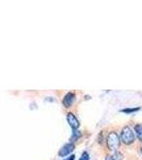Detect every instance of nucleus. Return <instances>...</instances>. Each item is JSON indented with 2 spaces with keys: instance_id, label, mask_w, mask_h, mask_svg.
<instances>
[{
  "instance_id": "f257e3e1",
  "label": "nucleus",
  "mask_w": 142,
  "mask_h": 160,
  "mask_svg": "<svg viewBox=\"0 0 142 160\" xmlns=\"http://www.w3.org/2000/svg\"><path fill=\"white\" fill-rule=\"evenodd\" d=\"M120 138H119L117 132H114V131L109 132V135L107 137V145L110 151L117 152L119 146H120Z\"/></svg>"
},
{
  "instance_id": "f03ea898",
  "label": "nucleus",
  "mask_w": 142,
  "mask_h": 160,
  "mask_svg": "<svg viewBox=\"0 0 142 160\" xmlns=\"http://www.w3.org/2000/svg\"><path fill=\"white\" fill-rule=\"evenodd\" d=\"M121 140H122L124 144H127V145L134 143V141H135V133L133 132L130 127L125 126L123 128L122 131H121Z\"/></svg>"
},
{
  "instance_id": "7ed1b4c3",
  "label": "nucleus",
  "mask_w": 142,
  "mask_h": 160,
  "mask_svg": "<svg viewBox=\"0 0 142 160\" xmlns=\"http://www.w3.org/2000/svg\"><path fill=\"white\" fill-rule=\"evenodd\" d=\"M74 149H75V144L72 143V142H68V143H66L65 145H63L60 149H59L58 155L60 157H66L71 153H73Z\"/></svg>"
},
{
  "instance_id": "20e7f679",
  "label": "nucleus",
  "mask_w": 142,
  "mask_h": 160,
  "mask_svg": "<svg viewBox=\"0 0 142 160\" xmlns=\"http://www.w3.org/2000/svg\"><path fill=\"white\" fill-rule=\"evenodd\" d=\"M66 120H68V123L69 124V126H71V127L73 128V130H75V129H78L79 126H80V124H79L78 118H77L76 117H75V115H74L72 112L68 113V115H66Z\"/></svg>"
},
{
  "instance_id": "39448f33",
  "label": "nucleus",
  "mask_w": 142,
  "mask_h": 160,
  "mask_svg": "<svg viewBox=\"0 0 142 160\" xmlns=\"http://www.w3.org/2000/svg\"><path fill=\"white\" fill-rule=\"evenodd\" d=\"M75 94L74 93H72V92H68V94H65L64 95V97H63V100H62V104H63V106L65 108H69L72 105L74 104V102H75Z\"/></svg>"
},
{
  "instance_id": "423d86ee",
  "label": "nucleus",
  "mask_w": 142,
  "mask_h": 160,
  "mask_svg": "<svg viewBox=\"0 0 142 160\" xmlns=\"http://www.w3.org/2000/svg\"><path fill=\"white\" fill-rule=\"evenodd\" d=\"M135 131H136V135L138 137V139L142 142V125L141 124H137L135 126Z\"/></svg>"
},
{
  "instance_id": "0eeeda50",
  "label": "nucleus",
  "mask_w": 142,
  "mask_h": 160,
  "mask_svg": "<svg viewBox=\"0 0 142 160\" xmlns=\"http://www.w3.org/2000/svg\"><path fill=\"white\" fill-rule=\"evenodd\" d=\"M80 137H81V132L80 131H78V129L73 130V135H72V137H71V142L72 143H74V142L78 140Z\"/></svg>"
},
{
  "instance_id": "6e6552de",
  "label": "nucleus",
  "mask_w": 142,
  "mask_h": 160,
  "mask_svg": "<svg viewBox=\"0 0 142 160\" xmlns=\"http://www.w3.org/2000/svg\"><path fill=\"white\" fill-rule=\"evenodd\" d=\"M140 110V108H133V109H129V108H127V109H123L122 112L124 113H133V112H136V111Z\"/></svg>"
},
{
  "instance_id": "1a4fd4ad",
  "label": "nucleus",
  "mask_w": 142,
  "mask_h": 160,
  "mask_svg": "<svg viewBox=\"0 0 142 160\" xmlns=\"http://www.w3.org/2000/svg\"><path fill=\"white\" fill-rule=\"evenodd\" d=\"M113 158L114 160H122L123 159V155L121 153H119V152H114V154H113Z\"/></svg>"
},
{
  "instance_id": "9d476101",
  "label": "nucleus",
  "mask_w": 142,
  "mask_h": 160,
  "mask_svg": "<svg viewBox=\"0 0 142 160\" xmlns=\"http://www.w3.org/2000/svg\"><path fill=\"white\" fill-rule=\"evenodd\" d=\"M90 159V156L89 154H88V152H84V153L81 154V157L79 158V160H89Z\"/></svg>"
},
{
  "instance_id": "9b49d317",
  "label": "nucleus",
  "mask_w": 142,
  "mask_h": 160,
  "mask_svg": "<svg viewBox=\"0 0 142 160\" xmlns=\"http://www.w3.org/2000/svg\"><path fill=\"white\" fill-rule=\"evenodd\" d=\"M106 160H114V158L112 156H107L106 157Z\"/></svg>"
},
{
  "instance_id": "f8f14e48",
  "label": "nucleus",
  "mask_w": 142,
  "mask_h": 160,
  "mask_svg": "<svg viewBox=\"0 0 142 160\" xmlns=\"http://www.w3.org/2000/svg\"><path fill=\"white\" fill-rule=\"evenodd\" d=\"M68 160H75V156H74V155H71V156L68 157Z\"/></svg>"
},
{
  "instance_id": "ddd939ff",
  "label": "nucleus",
  "mask_w": 142,
  "mask_h": 160,
  "mask_svg": "<svg viewBox=\"0 0 142 160\" xmlns=\"http://www.w3.org/2000/svg\"><path fill=\"white\" fill-rule=\"evenodd\" d=\"M141 153H142V148H141Z\"/></svg>"
}]
</instances>
